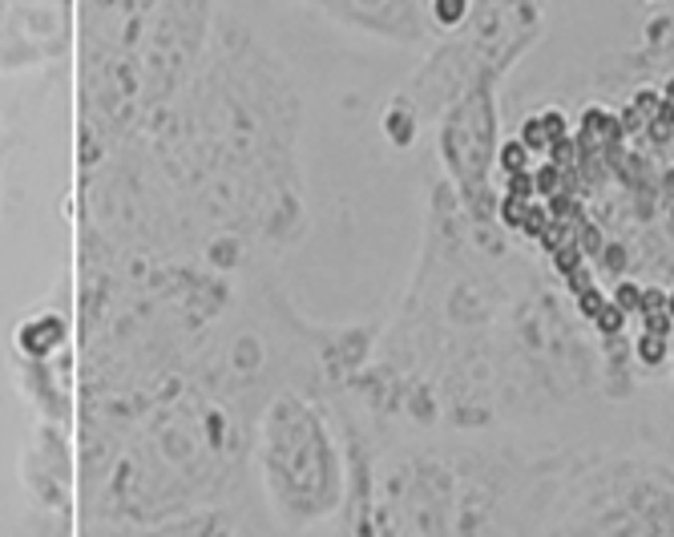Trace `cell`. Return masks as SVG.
<instances>
[{
    "label": "cell",
    "mask_w": 674,
    "mask_h": 537,
    "mask_svg": "<svg viewBox=\"0 0 674 537\" xmlns=\"http://www.w3.org/2000/svg\"><path fill=\"white\" fill-rule=\"evenodd\" d=\"M569 449H525L485 432H416L360 464L355 529L416 537L545 533Z\"/></svg>",
    "instance_id": "1"
},
{
    "label": "cell",
    "mask_w": 674,
    "mask_h": 537,
    "mask_svg": "<svg viewBox=\"0 0 674 537\" xmlns=\"http://www.w3.org/2000/svg\"><path fill=\"white\" fill-rule=\"evenodd\" d=\"M550 0H473V9L456 28L440 33L424 49L416 73L392 93L380 129L396 150L420 142L440 113L476 85L505 81L529 53L545 41Z\"/></svg>",
    "instance_id": "2"
},
{
    "label": "cell",
    "mask_w": 674,
    "mask_h": 537,
    "mask_svg": "<svg viewBox=\"0 0 674 537\" xmlns=\"http://www.w3.org/2000/svg\"><path fill=\"white\" fill-rule=\"evenodd\" d=\"M545 533L674 537V464L638 449H569Z\"/></svg>",
    "instance_id": "3"
},
{
    "label": "cell",
    "mask_w": 674,
    "mask_h": 537,
    "mask_svg": "<svg viewBox=\"0 0 674 537\" xmlns=\"http://www.w3.org/2000/svg\"><path fill=\"white\" fill-rule=\"evenodd\" d=\"M501 85L505 81H476L432 125L440 178L476 223H501Z\"/></svg>",
    "instance_id": "4"
},
{
    "label": "cell",
    "mask_w": 674,
    "mask_h": 537,
    "mask_svg": "<svg viewBox=\"0 0 674 537\" xmlns=\"http://www.w3.org/2000/svg\"><path fill=\"white\" fill-rule=\"evenodd\" d=\"M271 477L291 517H323L348 493L343 452L311 408H287L271 440Z\"/></svg>",
    "instance_id": "5"
},
{
    "label": "cell",
    "mask_w": 674,
    "mask_h": 537,
    "mask_svg": "<svg viewBox=\"0 0 674 537\" xmlns=\"http://www.w3.org/2000/svg\"><path fill=\"white\" fill-rule=\"evenodd\" d=\"M319 9L360 28L375 41L404 45V49H428L440 37L432 25V0H311Z\"/></svg>",
    "instance_id": "6"
},
{
    "label": "cell",
    "mask_w": 674,
    "mask_h": 537,
    "mask_svg": "<svg viewBox=\"0 0 674 537\" xmlns=\"http://www.w3.org/2000/svg\"><path fill=\"white\" fill-rule=\"evenodd\" d=\"M638 4H666V0H638Z\"/></svg>",
    "instance_id": "7"
}]
</instances>
